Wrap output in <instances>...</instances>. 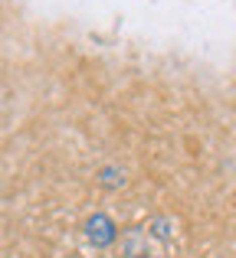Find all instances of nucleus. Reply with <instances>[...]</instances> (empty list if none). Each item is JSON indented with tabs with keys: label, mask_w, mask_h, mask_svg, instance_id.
Instances as JSON below:
<instances>
[{
	"label": "nucleus",
	"mask_w": 236,
	"mask_h": 258,
	"mask_svg": "<svg viewBox=\"0 0 236 258\" xmlns=\"http://www.w3.org/2000/svg\"><path fill=\"white\" fill-rule=\"evenodd\" d=\"M85 235H89V242L96 248H109L112 242H115V222L109 219L105 213H96V216H89L85 219Z\"/></svg>",
	"instance_id": "obj_1"
},
{
	"label": "nucleus",
	"mask_w": 236,
	"mask_h": 258,
	"mask_svg": "<svg viewBox=\"0 0 236 258\" xmlns=\"http://www.w3.org/2000/svg\"><path fill=\"white\" fill-rule=\"evenodd\" d=\"M102 183H105V186H121V183H125V176L109 167V170H102Z\"/></svg>",
	"instance_id": "obj_2"
},
{
	"label": "nucleus",
	"mask_w": 236,
	"mask_h": 258,
	"mask_svg": "<svg viewBox=\"0 0 236 258\" xmlns=\"http://www.w3.org/2000/svg\"><path fill=\"white\" fill-rule=\"evenodd\" d=\"M154 235H158V239H171V229H167V222L164 219H158V222H154Z\"/></svg>",
	"instance_id": "obj_3"
}]
</instances>
